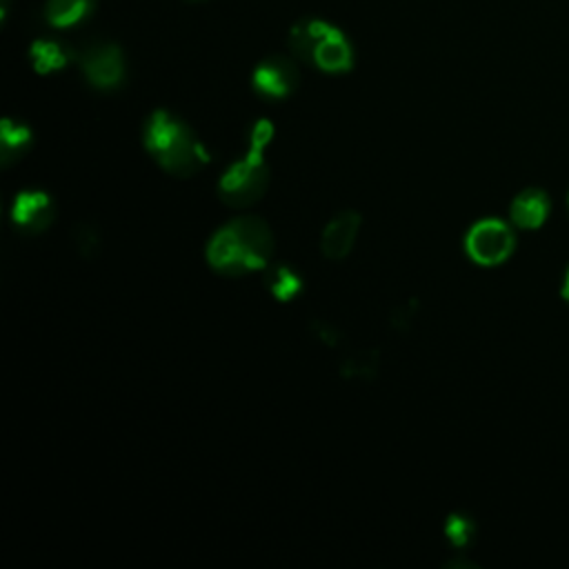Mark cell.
I'll return each mask as SVG.
<instances>
[{
    "mask_svg": "<svg viewBox=\"0 0 569 569\" xmlns=\"http://www.w3.org/2000/svg\"><path fill=\"white\" fill-rule=\"evenodd\" d=\"M267 289L276 300L289 302L302 291V276L291 264H276L267 271Z\"/></svg>",
    "mask_w": 569,
    "mask_h": 569,
    "instance_id": "cell-15",
    "label": "cell"
},
{
    "mask_svg": "<svg viewBox=\"0 0 569 569\" xmlns=\"http://www.w3.org/2000/svg\"><path fill=\"white\" fill-rule=\"evenodd\" d=\"M31 144V129L22 122H13L9 118L0 124V156L2 164H13Z\"/></svg>",
    "mask_w": 569,
    "mask_h": 569,
    "instance_id": "cell-14",
    "label": "cell"
},
{
    "mask_svg": "<svg viewBox=\"0 0 569 569\" xmlns=\"http://www.w3.org/2000/svg\"><path fill=\"white\" fill-rule=\"evenodd\" d=\"M96 9V0H47L44 2V20L56 29H71L89 20Z\"/></svg>",
    "mask_w": 569,
    "mask_h": 569,
    "instance_id": "cell-11",
    "label": "cell"
},
{
    "mask_svg": "<svg viewBox=\"0 0 569 569\" xmlns=\"http://www.w3.org/2000/svg\"><path fill=\"white\" fill-rule=\"evenodd\" d=\"M338 371L347 380L371 382L380 373V351L373 347L356 349L338 362Z\"/></svg>",
    "mask_w": 569,
    "mask_h": 569,
    "instance_id": "cell-13",
    "label": "cell"
},
{
    "mask_svg": "<svg viewBox=\"0 0 569 569\" xmlns=\"http://www.w3.org/2000/svg\"><path fill=\"white\" fill-rule=\"evenodd\" d=\"M29 58L38 73H51V71L67 67L73 60V51H71V47H67L60 40L40 38L36 42H31Z\"/></svg>",
    "mask_w": 569,
    "mask_h": 569,
    "instance_id": "cell-12",
    "label": "cell"
},
{
    "mask_svg": "<svg viewBox=\"0 0 569 569\" xmlns=\"http://www.w3.org/2000/svg\"><path fill=\"white\" fill-rule=\"evenodd\" d=\"M142 138L151 158L176 178H189L209 162V153L193 129L164 109L147 118Z\"/></svg>",
    "mask_w": 569,
    "mask_h": 569,
    "instance_id": "cell-2",
    "label": "cell"
},
{
    "mask_svg": "<svg viewBox=\"0 0 569 569\" xmlns=\"http://www.w3.org/2000/svg\"><path fill=\"white\" fill-rule=\"evenodd\" d=\"M358 231H360V213L358 211L347 209V211L336 213L327 222V227L320 236L322 256L329 260H342L345 256H349L353 249V242L358 238Z\"/></svg>",
    "mask_w": 569,
    "mask_h": 569,
    "instance_id": "cell-9",
    "label": "cell"
},
{
    "mask_svg": "<svg viewBox=\"0 0 569 569\" xmlns=\"http://www.w3.org/2000/svg\"><path fill=\"white\" fill-rule=\"evenodd\" d=\"M189 2H200V0H189Z\"/></svg>",
    "mask_w": 569,
    "mask_h": 569,
    "instance_id": "cell-22",
    "label": "cell"
},
{
    "mask_svg": "<svg viewBox=\"0 0 569 569\" xmlns=\"http://www.w3.org/2000/svg\"><path fill=\"white\" fill-rule=\"evenodd\" d=\"M445 536L456 549H465L476 538V520L467 513H451L445 522Z\"/></svg>",
    "mask_w": 569,
    "mask_h": 569,
    "instance_id": "cell-16",
    "label": "cell"
},
{
    "mask_svg": "<svg viewBox=\"0 0 569 569\" xmlns=\"http://www.w3.org/2000/svg\"><path fill=\"white\" fill-rule=\"evenodd\" d=\"M71 242H73L76 251H78L82 258L91 260V258H96V256L100 253L102 236H100V231H98L93 224H89V222H78V224L73 227V231H71Z\"/></svg>",
    "mask_w": 569,
    "mask_h": 569,
    "instance_id": "cell-17",
    "label": "cell"
},
{
    "mask_svg": "<svg viewBox=\"0 0 569 569\" xmlns=\"http://www.w3.org/2000/svg\"><path fill=\"white\" fill-rule=\"evenodd\" d=\"M300 82L298 64L287 56H269L251 73V84L256 93L271 100H282L296 91Z\"/></svg>",
    "mask_w": 569,
    "mask_h": 569,
    "instance_id": "cell-7",
    "label": "cell"
},
{
    "mask_svg": "<svg viewBox=\"0 0 569 569\" xmlns=\"http://www.w3.org/2000/svg\"><path fill=\"white\" fill-rule=\"evenodd\" d=\"M560 298H562L565 302H569V264H567V269H565V273H562V284H560Z\"/></svg>",
    "mask_w": 569,
    "mask_h": 569,
    "instance_id": "cell-20",
    "label": "cell"
},
{
    "mask_svg": "<svg viewBox=\"0 0 569 569\" xmlns=\"http://www.w3.org/2000/svg\"><path fill=\"white\" fill-rule=\"evenodd\" d=\"M418 313V302L416 300H405L391 307L389 311V327L398 333H407L416 320Z\"/></svg>",
    "mask_w": 569,
    "mask_h": 569,
    "instance_id": "cell-18",
    "label": "cell"
},
{
    "mask_svg": "<svg viewBox=\"0 0 569 569\" xmlns=\"http://www.w3.org/2000/svg\"><path fill=\"white\" fill-rule=\"evenodd\" d=\"M78 67L96 89H116L124 80V56L113 42H91L78 53Z\"/></svg>",
    "mask_w": 569,
    "mask_h": 569,
    "instance_id": "cell-6",
    "label": "cell"
},
{
    "mask_svg": "<svg viewBox=\"0 0 569 569\" xmlns=\"http://www.w3.org/2000/svg\"><path fill=\"white\" fill-rule=\"evenodd\" d=\"M467 256L482 267H496L502 264L516 249V233L513 229L498 220V218H485L478 220L465 238Z\"/></svg>",
    "mask_w": 569,
    "mask_h": 569,
    "instance_id": "cell-5",
    "label": "cell"
},
{
    "mask_svg": "<svg viewBox=\"0 0 569 569\" xmlns=\"http://www.w3.org/2000/svg\"><path fill=\"white\" fill-rule=\"evenodd\" d=\"M551 213V198L545 189L538 187H527L520 193L513 196L509 204V218L513 227L525 229V231H536L540 229Z\"/></svg>",
    "mask_w": 569,
    "mask_h": 569,
    "instance_id": "cell-10",
    "label": "cell"
},
{
    "mask_svg": "<svg viewBox=\"0 0 569 569\" xmlns=\"http://www.w3.org/2000/svg\"><path fill=\"white\" fill-rule=\"evenodd\" d=\"M273 244V233L262 218L240 216L211 236L207 260L224 276H242L267 267Z\"/></svg>",
    "mask_w": 569,
    "mask_h": 569,
    "instance_id": "cell-1",
    "label": "cell"
},
{
    "mask_svg": "<svg viewBox=\"0 0 569 569\" xmlns=\"http://www.w3.org/2000/svg\"><path fill=\"white\" fill-rule=\"evenodd\" d=\"M269 187V167L262 158V149H247V153L236 160L218 184L220 200L231 209H247L256 204Z\"/></svg>",
    "mask_w": 569,
    "mask_h": 569,
    "instance_id": "cell-4",
    "label": "cell"
},
{
    "mask_svg": "<svg viewBox=\"0 0 569 569\" xmlns=\"http://www.w3.org/2000/svg\"><path fill=\"white\" fill-rule=\"evenodd\" d=\"M309 333L320 342V345H325V347H340L342 345V338H345V333H342V329L338 327V325H333V322H329V320H311L309 322Z\"/></svg>",
    "mask_w": 569,
    "mask_h": 569,
    "instance_id": "cell-19",
    "label": "cell"
},
{
    "mask_svg": "<svg viewBox=\"0 0 569 569\" xmlns=\"http://www.w3.org/2000/svg\"><path fill=\"white\" fill-rule=\"evenodd\" d=\"M289 51L325 73H345L353 67V49L345 31L322 18H302L289 31Z\"/></svg>",
    "mask_w": 569,
    "mask_h": 569,
    "instance_id": "cell-3",
    "label": "cell"
},
{
    "mask_svg": "<svg viewBox=\"0 0 569 569\" xmlns=\"http://www.w3.org/2000/svg\"><path fill=\"white\" fill-rule=\"evenodd\" d=\"M567 207H569V193H567Z\"/></svg>",
    "mask_w": 569,
    "mask_h": 569,
    "instance_id": "cell-21",
    "label": "cell"
},
{
    "mask_svg": "<svg viewBox=\"0 0 569 569\" xmlns=\"http://www.w3.org/2000/svg\"><path fill=\"white\" fill-rule=\"evenodd\" d=\"M11 218L27 233H42L53 222L56 207L51 198L42 191H20L13 200Z\"/></svg>",
    "mask_w": 569,
    "mask_h": 569,
    "instance_id": "cell-8",
    "label": "cell"
}]
</instances>
